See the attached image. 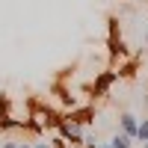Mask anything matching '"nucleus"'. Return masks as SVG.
Segmentation results:
<instances>
[{
    "label": "nucleus",
    "mask_w": 148,
    "mask_h": 148,
    "mask_svg": "<svg viewBox=\"0 0 148 148\" xmlns=\"http://www.w3.org/2000/svg\"><path fill=\"white\" fill-rule=\"evenodd\" d=\"M142 148H148V142H142Z\"/></svg>",
    "instance_id": "9d476101"
},
{
    "label": "nucleus",
    "mask_w": 148,
    "mask_h": 148,
    "mask_svg": "<svg viewBox=\"0 0 148 148\" xmlns=\"http://www.w3.org/2000/svg\"><path fill=\"white\" fill-rule=\"evenodd\" d=\"M33 148H53V142H45V139H39V142H33Z\"/></svg>",
    "instance_id": "423d86ee"
},
{
    "label": "nucleus",
    "mask_w": 148,
    "mask_h": 148,
    "mask_svg": "<svg viewBox=\"0 0 148 148\" xmlns=\"http://www.w3.org/2000/svg\"><path fill=\"white\" fill-rule=\"evenodd\" d=\"M119 130L125 133V136H130L133 142H136V130H139V116H136V113H121V116H119Z\"/></svg>",
    "instance_id": "7ed1b4c3"
},
{
    "label": "nucleus",
    "mask_w": 148,
    "mask_h": 148,
    "mask_svg": "<svg viewBox=\"0 0 148 148\" xmlns=\"http://www.w3.org/2000/svg\"><path fill=\"white\" fill-rule=\"evenodd\" d=\"M136 142L142 145V142H148V116L145 119H139V130H136Z\"/></svg>",
    "instance_id": "39448f33"
},
{
    "label": "nucleus",
    "mask_w": 148,
    "mask_h": 148,
    "mask_svg": "<svg viewBox=\"0 0 148 148\" xmlns=\"http://www.w3.org/2000/svg\"><path fill=\"white\" fill-rule=\"evenodd\" d=\"M0 148H18V142H15V139H6V142L0 145Z\"/></svg>",
    "instance_id": "0eeeda50"
},
{
    "label": "nucleus",
    "mask_w": 148,
    "mask_h": 148,
    "mask_svg": "<svg viewBox=\"0 0 148 148\" xmlns=\"http://www.w3.org/2000/svg\"><path fill=\"white\" fill-rule=\"evenodd\" d=\"M18 148H33V142H18Z\"/></svg>",
    "instance_id": "1a4fd4ad"
},
{
    "label": "nucleus",
    "mask_w": 148,
    "mask_h": 148,
    "mask_svg": "<svg viewBox=\"0 0 148 148\" xmlns=\"http://www.w3.org/2000/svg\"><path fill=\"white\" fill-rule=\"evenodd\" d=\"M95 148H110V139L107 142H95Z\"/></svg>",
    "instance_id": "6e6552de"
},
{
    "label": "nucleus",
    "mask_w": 148,
    "mask_h": 148,
    "mask_svg": "<svg viewBox=\"0 0 148 148\" xmlns=\"http://www.w3.org/2000/svg\"><path fill=\"white\" fill-rule=\"evenodd\" d=\"M56 127H59V136H62L71 148H83L86 133H83L80 121H74V119H56Z\"/></svg>",
    "instance_id": "f257e3e1"
},
{
    "label": "nucleus",
    "mask_w": 148,
    "mask_h": 148,
    "mask_svg": "<svg viewBox=\"0 0 148 148\" xmlns=\"http://www.w3.org/2000/svg\"><path fill=\"white\" fill-rule=\"evenodd\" d=\"M51 125H56V119L47 113L45 107H33V113H30V119H27V127H33L36 133H45Z\"/></svg>",
    "instance_id": "f03ea898"
},
{
    "label": "nucleus",
    "mask_w": 148,
    "mask_h": 148,
    "mask_svg": "<svg viewBox=\"0 0 148 148\" xmlns=\"http://www.w3.org/2000/svg\"><path fill=\"white\" fill-rule=\"evenodd\" d=\"M133 145H136V142H133L130 136H125L121 130H116L113 139H110V148H133Z\"/></svg>",
    "instance_id": "20e7f679"
}]
</instances>
